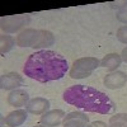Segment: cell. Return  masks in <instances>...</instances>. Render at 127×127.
<instances>
[{
  "label": "cell",
  "mask_w": 127,
  "mask_h": 127,
  "mask_svg": "<svg viewBox=\"0 0 127 127\" xmlns=\"http://www.w3.org/2000/svg\"><path fill=\"white\" fill-rule=\"evenodd\" d=\"M29 100V94L23 89H15L8 95V103L12 107H24Z\"/></svg>",
  "instance_id": "obj_11"
},
{
  "label": "cell",
  "mask_w": 127,
  "mask_h": 127,
  "mask_svg": "<svg viewBox=\"0 0 127 127\" xmlns=\"http://www.w3.org/2000/svg\"><path fill=\"white\" fill-rule=\"evenodd\" d=\"M33 127H45V126H42V125H36V126H33Z\"/></svg>",
  "instance_id": "obj_21"
},
{
  "label": "cell",
  "mask_w": 127,
  "mask_h": 127,
  "mask_svg": "<svg viewBox=\"0 0 127 127\" xmlns=\"http://www.w3.org/2000/svg\"><path fill=\"white\" fill-rule=\"evenodd\" d=\"M125 127H127V123H126V125H125Z\"/></svg>",
  "instance_id": "obj_22"
},
{
  "label": "cell",
  "mask_w": 127,
  "mask_h": 127,
  "mask_svg": "<svg viewBox=\"0 0 127 127\" xmlns=\"http://www.w3.org/2000/svg\"><path fill=\"white\" fill-rule=\"evenodd\" d=\"M22 84H23V76H20L18 72L4 74V75H1V79H0L1 90H15Z\"/></svg>",
  "instance_id": "obj_9"
},
{
  "label": "cell",
  "mask_w": 127,
  "mask_h": 127,
  "mask_svg": "<svg viewBox=\"0 0 127 127\" xmlns=\"http://www.w3.org/2000/svg\"><path fill=\"white\" fill-rule=\"evenodd\" d=\"M116 18H117L118 22L127 24V9H121V10H118L117 14H116Z\"/></svg>",
  "instance_id": "obj_17"
},
{
  "label": "cell",
  "mask_w": 127,
  "mask_h": 127,
  "mask_svg": "<svg viewBox=\"0 0 127 127\" xmlns=\"http://www.w3.org/2000/svg\"><path fill=\"white\" fill-rule=\"evenodd\" d=\"M27 117H28L27 109H17L10 112L5 117V123L9 127H19L27 121Z\"/></svg>",
  "instance_id": "obj_12"
},
{
  "label": "cell",
  "mask_w": 127,
  "mask_h": 127,
  "mask_svg": "<svg viewBox=\"0 0 127 127\" xmlns=\"http://www.w3.org/2000/svg\"><path fill=\"white\" fill-rule=\"evenodd\" d=\"M65 112L62 109H52L47 111L46 113L42 114V117L39 118V123L45 127H56L61 125L65 118Z\"/></svg>",
  "instance_id": "obj_6"
},
{
  "label": "cell",
  "mask_w": 127,
  "mask_h": 127,
  "mask_svg": "<svg viewBox=\"0 0 127 127\" xmlns=\"http://www.w3.org/2000/svg\"><path fill=\"white\" fill-rule=\"evenodd\" d=\"M114 4H116L114 6L121 8V6H126V5H127V1H117V3H114Z\"/></svg>",
  "instance_id": "obj_20"
},
{
  "label": "cell",
  "mask_w": 127,
  "mask_h": 127,
  "mask_svg": "<svg viewBox=\"0 0 127 127\" xmlns=\"http://www.w3.org/2000/svg\"><path fill=\"white\" fill-rule=\"evenodd\" d=\"M66 103L79 109L100 114H112L116 112L114 102L100 90L87 85H72L62 94Z\"/></svg>",
  "instance_id": "obj_2"
},
{
  "label": "cell",
  "mask_w": 127,
  "mask_h": 127,
  "mask_svg": "<svg viewBox=\"0 0 127 127\" xmlns=\"http://www.w3.org/2000/svg\"><path fill=\"white\" fill-rule=\"evenodd\" d=\"M116 36H117V39L121 42V43H125L127 45V26H122L117 29V33H116Z\"/></svg>",
  "instance_id": "obj_16"
},
{
  "label": "cell",
  "mask_w": 127,
  "mask_h": 127,
  "mask_svg": "<svg viewBox=\"0 0 127 127\" xmlns=\"http://www.w3.org/2000/svg\"><path fill=\"white\" fill-rule=\"evenodd\" d=\"M89 117L83 112H70L65 116L62 127H87Z\"/></svg>",
  "instance_id": "obj_7"
},
{
  "label": "cell",
  "mask_w": 127,
  "mask_h": 127,
  "mask_svg": "<svg viewBox=\"0 0 127 127\" xmlns=\"http://www.w3.org/2000/svg\"><path fill=\"white\" fill-rule=\"evenodd\" d=\"M28 15H10L1 18V29L5 33H15L29 23Z\"/></svg>",
  "instance_id": "obj_4"
},
{
  "label": "cell",
  "mask_w": 127,
  "mask_h": 127,
  "mask_svg": "<svg viewBox=\"0 0 127 127\" xmlns=\"http://www.w3.org/2000/svg\"><path fill=\"white\" fill-rule=\"evenodd\" d=\"M69 69L66 59L51 50H41L29 55L24 64L26 76L39 83L60 80Z\"/></svg>",
  "instance_id": "obj_1"
},
{
  "label": "cell",
  "mask_w": 127,
  "mask_h": 127,
  "mask_svg": "<svg viewBox=\"0 0 127 127\" xmlns=\"http://www.w3.org/2000/svg\"><path fill=\"white\" fill-rule=\"evenodd\" d=\"M87 127H108V126H107V123L103 122V121H94V122L88 123Z\"/></svg>",
  "instance_id": "obj_18"
},
{
  "label": "cell",
  "mask_w": 127,
  "mask_h": 127,
  "mask_svg": "<svg viewBox=\"0 0 127 127\" xmlns=\"http://www.w3.org/2000/svg\"><path fill=\"white\" fill-rule=\"evenodd\" d=\"M98 66H100V61L97 57H81L72 62L69 75L71 79H85Z\"/></svg>",
  "instance_id": "obj_3"
},
{
  "label": "cell",
  "mask_w": 127,
  "mask_h": 127,
  "mask_svg": "<svg viewBox=\"0 0 127 127\" xmlns=\"http://www.w3.org/2000/svg\"><path fill=\"white\" fill-rule=\"evenodd\" d=\"M15 41L12 36H9L6 33H3L0 37V50H1V55H5L6 52H9L14 47Z\"/></svg>",
  "instance_id": "obj_14"
},
{
  "label": "cell",
  "mask_w": 127,
  "mask_h": 127,
  "mask_svg": "<svg viewBox=\"0 0 127 127\" xmlns=\"http://www.w3.org/2000/svg\"><path fill=\"white\" fill-rule=\"evenodd\" d=\"M121 62H122L121 55H118V54H108L100 60V67L108 69L111 71H116V69L121 65Z\"/></svg>",
  "instance_id": "obj_13"
},
{
  "label": "cell",
  "mask_w": 127,
  "mask_h": 127,
  "mask_svg": "<svg viewBox=\"0 0 127 127\" xmlns=\"http://www.w3.org/2000/svg\"><path fill=\"white\" fill-rule=\"evenodd\" d=\"M127 123V113H117L109 118L108 127H125Z\"/></svg>",
  "instance_id": "obj_15"
},
{
  "label": "cell",
  "mask_w": 127,
  "mask_h": 127,
  "mask_svg": "<svg viewBox=\"0 0 127 127\" xmlns=\"http://www.w3.org/2000/svg\"><path fill=\"white\" fill-rule=\"evenodd\" d=\"M126 83H127V74L123 71H118V70L107 74L103 79L104 87L108 89H112V90L123 88L126 85Z\"/></svg>",
  "instance_id": "obj_5"
},
{
  "label": "cell",
  "mask_w": 127,
  "mask_h": 127,
  "mask_svg": "<svg viewBox=\"0 0 127 127\" xmlns=\"http://www.w3.org/2000/svg\"><path fill=\"white\" fill-rule=\"evenodd\" d=\"M121 59H122V61H125V62L127 64V47H125V48L122 50V54H121Z\"/></svg>",
  "instance_id": "obj_19"
},
{
  "label": "cell",
  "mask_w": 127,
  "mask_h": 127,
  "mask_svg": "<svg viewBox=\"0 0 127 127\" xmlns=\"http://www.w3.org/2000/svg\"><path fill=\"white\" fill-rule=\"evenodd\" d=\"M38 31L39 29H33V28H26L24 31H22L17 37V41H15L17 46L33 48L38 37Z\"/></svg>",
  "instance_id": "obj_8"
},
{
  "label": "cell",
  "mask_w": 127,
  "mask_h": 127,
  "mask_svg": "<svg viewBox=\"0 0 127 127\" xmlns=\"http://www.w3.org/2000/svg\"><path fill=\"white\" fill-rule=\"evenodd\" d=\"M48 108H50V102L46 98H41V97L32 98L26 105L27 112L32 114H43L48 111Z\"/></svg>",
  "instance_id": "obj_10"
}]
</instances>
